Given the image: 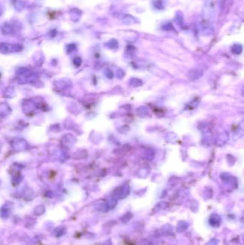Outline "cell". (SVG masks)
I'll list each match as a JSON object with an SVG mask.
<instances>
[{
    "mask_svg": "<svg viewBox=\"0 0 244 245\" xmlns=\"http://www.w3.org/2000/svg\"><path fill=\"white\" fill-rule=\"evenodd\" d=\"M121 20H122V22H123L124 24H125V25H133V24H135L137 22V20H136L133 16L128 15V14L122 16Z\"/></svg>",
    "mask_w": 244,
    "mask_h": 245,
    "instance_id": "obj_1",
    "label": "cell"
},
{
    "mask_svg": "<svg viewBox=\"0 0 244 245\" xmlns=\"http://www.w3.org/2000/svg\"><path fill=\"white\" fill-rule=\"evenodd\" d=\"M70 18H71L72 21L77 22L78 20H80V18L82 12L81 11L78 10V9H72V10H70Z\"/></svg>",
    "mask_w": 244,
    "mask_h": 245,
    "instance_id": "obj_2",
    "label": "cell"
},
{
    "mask_svg": "<svg viewBox=\"0 0 244 245\" xmlns=\"http://www.w3.org/2000/svg\"><path fill=\"white\" fill-rule=\"evenodd\" d=\"M2 31L5 35H12L14 33V28L9 24L5 23L2 26Z\"/></svg>",
    "mask_w": 244,
    "mask_h": 245,
    "instance_id": "obj_3",
    "label": "cell"
},
{
    "mask_svg": "<svg viewBox=\"0 0 244 245\" xmlns=\"http://www.w3.org/2000/svg\"><path fill=\"white\" fill-rule=\"evenodd\" d=\"M14 6L15 7V9L17 10L18 11H21L22 9L25 7L24 6V2L22 1H20V0H18V1H16L14 3Z\"/></svg>",
    "mask_w": 244,
    "mask_h": 245,
    "instance_id": "obj_4",
    "label": "cell"
},
{
    "mask_svg": "<svg viewBox=\"0 0 244 245\" xmlns=\"http://www.w3.org/2000/svg\"><path fill=\"white\" fill-rule=\"evenodd\" d=\"M242 50V47L240 44H234L232 47V51L236 54H239Z\"/></svg>",
    "mask_w": 244,
    "mask_h": 245,
    "instance_id": "obj_5",
    "label": "cell"
},
{
    "mask_svg": "<svg viewBox=\"0 0 244 245\" xmlns=\"http://www.w3.org/2000/svg\"><path fill=\"white\" fill-rule=\"evenodd\" d=\"M108 44H111V45H110V47H111V46L112 47H115V46L118 45V42L115 40H112L108 42Z\"/></svg>",
    "mask_w": 244,
    "mask_h": 245,
    "instance_id": "obj_6",
    "label": "cell"
}]
</instances>
